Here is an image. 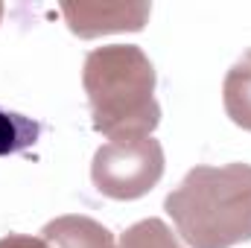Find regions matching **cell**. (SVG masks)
<instances>
[{
	"instance_id": "1",
	"label": "cell",
	"mask_w": 251,
	"mask_h": 248,
	"mask_svg": "<svg viewBox=\"0 0 251 248\" xmlns=\"http://www.w3.org/2000/svg\"><path fill=\"white\" fill-rule=\"evenodd\" d=\"M82 85L94 128L108 140L149 137L161 123L155 99V67L134 44H111L88 53Z\"/></svg>"
},
{
	"instance_id": "2",
	"label": "cell",
	"mask_w": 251,
	"mask_h": 248,
	"mask_svg": "<svg viewBox=\"0 0 251 248\" xmlns=\"http://www.w3.org/2000/svg\"><path fill=\"white\" fill-rule=\"evenodd\" d=\"M190 248H234L251 240V164L196 167L167 201Z\"/></svg>"
},
{
	"instance_id": "3",
	"label": "cell",
	"mask_w": 251,
	"mask_h": 248,
	"mask_svg": "<svg viewBox=\"0 0 251 248\" xmlns=\"http://www.w3.org/2000/svg\"><path fill=\"white\" fill-rule=\"evenodd\" d=\"M164 175V149L149 137L134 140H108L97 149L91 164L94 187L108 198H140Z\"/></svg>"
},
{
	"instance_id": "4",
	"label": "cell",
	"mask_w": 251,
	"mask_h": 248,
	"mask_svg": "<svg viewBox=\"0 0 251 248\" xmlns=\"http://www.w3.org/2000/svg\"><path fill=\"white\" fill-rule=\"evenodd\" d=\"M62 12L70 21V29L82 38H94L102 32H123V29H140L149 18V6H108V3H64Z\"/></svg>"
},
{
	"instance_id": "5",
	"label": "cell",
	"mask_w": 251,
	"mask_h": 248,
	"mask_svg": "<svg viewBox=\"0 0 251 248\" xmlns=\"http://www.w3.org/2000/svg\"><path fill=\"white\" fill-rule=\"evenodd\" d=\"M41 240L50 248H117L114 234L91 216H59L41 228Z\"/></svg>"
},
{
	"instance_id": "6",
	"label": "cell",
	"mask_w": 251,
	"mask_h": 248,
	"mask_svg": "<svg viewBox=\"0 0 251 248\" xmlns=\"http://www.w3.org/2000/svg\"><path fill=\"white\" fill-rule=\"evenodd\" d=\"M222 99L231 123L251 131V50L243 53V59H237L234 67L228 70L222 85Z\"/></svg>"
},
{
	"instance_id": "7",
	"label": "cell",
	"mask_w": 251,
	"mask_h": 248,
	"mask_svg": "<svg viewBox=\"0 0 251 248\" xmlns=\"http://www.w3.org/2000/svg\"><path fill=\"white\" fill-rule=\"evenodd\" d=\"M38 134H41L38 120L0 108V155H15L29 149L38 140Z\"/></svg>"
},
{
	"instance_id": "8",
	"label": "cell",
	"mask_w": 251,
	"mask_h": 248,
	"mask_svg": "<svg viewBox=\"0 0 251 248\" xmlns=\"http://www.w3.org/2000/svg\"><path fill=\"white\" fill-rule=\"evenodd\" d=\"M120 248H184L161 219H140L120 234Z\"/></svg>"
},
{
	"instance_id": "9",
	"label": "cell",
	"mask_w": 251,
	"mask_h": 248,
	"mask_svg": "<svg viewBox=\"0 0 251 248\" xmlns=\"http://www.w3.org/2000/svg\"><path fill=\"white\" fill-rule=\"evenodd\" d=\"M0 248H50L41 237H26V234H9L0 240Z\"/></svg>"
},
{
	"instance_id": "10",
	"label": "cell",
	"mask_w": 251,
	"mask_h": 248,
	"mask_svg": "<svg viewBox=\"0 0 251 248\" xmlns=\"http://www.w3.org/2000/svg\"><path fill=\"white\" fill-rule=\"evenodd\" d=\"M0 18H3V3H0Z\"/></svg>"
}]
</instances>
